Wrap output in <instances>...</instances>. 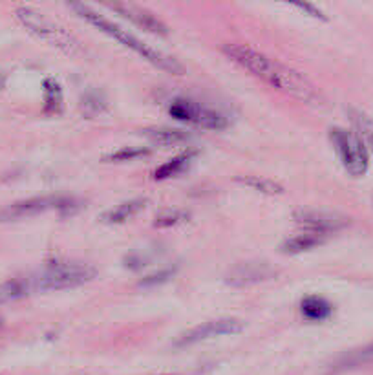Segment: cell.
Segmentation results:
<instances>
[{
  "label": "cell",
  "mask_w": 373,
  "mask_h": 375,
  "mask_svg": "<svg viewBox=\"0 0 373 375\" xmlns=\"http://www.w3.org/2000/svg\"><path fill=\"white\" fill-rule=\"evenodd\" d=\"M331 141H333L340 161L351 176L359 178L362 174H366L368 167H370V152L362 145V141L353 134V130L333 129Z\"/></svg>",
  "instance_id": "obj_5"
},
{
  "label": "cell",
  "mask_w": 373,
  "mask_h": 375,
  "mask_svg": "<svg viewBox=\"0 0 373 375\" xmlns=\"http://www.w3.org/2000/svg\"><path fill=\"white\" fill-rule=\"evenodd\" d=\"M17 18L31 34H35L39 39L46 40V42H50L51 46H55L68 55H81L84 51L81 42L70 31H66L62 26H59L46 15L35 12L31 8H18Z\"/></svg>",
  "instance_id": "obj_3"
},
{
  "label": "cell",
  "mask_w": 373,
  "mask_h": 375,
  "mask_svg": "<svg viewBox=\"0 0 373 375\" xmlns=\"http://www.w3.org/2000/svg\"><path fill=\"white\" fill-rule=\"evenodd\" d=\"M223 51L231 61L240 64L247 72H251L255 77L262 79L263 83H268L282 94H287L307 105H317L320 101L317 88L304 75L271 57L263 55L249 44H225Z\"/></svg>",
  "instance_id": "obj_1"
},
{
  "label": "cell",
  "mask_w": 373,
  "mask_h": 375,
  "mask_svg": "<svg viewBox=\"0 0 373 375\" xmlns=\"http://www.w3.org/2000/svg\"><path fill=\"white\" fill-rule=\"evenodd\" d=\"M68 6L72 8L73 12L77 13L81 18H84L86 23L92 24V26H95V28L99 29V31H103V34L108 35V37H112V39H116L117 42H121L123 46H127L129 50L136 51L138 55L143 57L145 61H149L151 64L157 66L159 70H165V72L174 73V75L183 73V66H181V64H179L176 59L165 55L163 51L156 50V48H152L151 44H146V42H143L141 39H138V37H134L132 34H129L127 29L119 28L117 24H114L112 21H108L105 15H101V13H97L95 10H92L90 6H86V4H81V2H72V4H68Z\"/></svg>",
  "instance_id": "obj_2"
},
{
  "label": "cell",
  "mask_w": 373,
  "mask_h": 375,
  "mask_svg": "<svg viewBox=\"0 0 373 375\" xmlns=\"http://www.w3.org/2000/svg\"><path fill=\"white\" fill-rule=\"evenodd\" d=\"M190 157H192V154H183V156L174 157V159H170V161H167L165 165H162V167L157 168L156 172H154V178L156 179L172 178V176L179 174L185 167H187V165H189Z\"/></svg>",
  "instance_id": "obj_20"
},
{
  "label": "cell",
  "mask_w": 373,
  "mask_h": 375,
  "mask_svg": "<svg viewBox=\"0 0 373 375\" xmlns=\"http://www.w3.org/2000/svg\"><path fill=\"white\" fill-rule=\"evenodd\" d=\"M189 218V213L185 211H178V209H168V211H163L156 216L154 220V227H159V229H165V227H176V225L183 224L185 220Z\"/></svg>",
  "instance_id": "obj_21"
},
{
  "label": "cell",
  "mask_w": 373,
  "mask_h": 375,
  "mask_svg": "<svg viewBox=\"0 0 373 375\" xmlns=\"http://www.w3.org/2000/svg\"><path fill=\"white\" fill-rule=\"evenodd\" d=\"M168 112L178 121L196 125V127H201V129L207 130H220L227 125L222 114L203 107L200 103L190 101V99H176V101H172L170 108H168Z\"/></svg>",
  "instance_id": "obj_6"
},
{
  "label": "cell",
  "mask_w": 373,
  "mask_h": 375,
  "mask_svg": "<svg viewBox=\"0 0 373 375\" xmlns=\"http://www.w3.org/2000/svg\"><path fill=\"white\" fill-rule=\"evenodd\" d=\"M350 119L353 125V134L362 141L368 152H373V119L355 108H350Z\"/></svg>",
  "instance_id": "obj_14"
},
{
  "label": "cell",
  "mask_w": 373,
  "mask_h": 375,
  "mask_svg": "<svg viewBox=\"0 0 373 375\" xmlns=\"http://www.w3.org/2000/svg\"><path fill=\"white\" fill-rule=\"evenodd\" d=\"M172 274V269H165V271H159V273L151 274V276H146V279L141 280V286H156V284H163V282H167Z\"/></svg>",
  "instance_id": "obj_23"
},
{
  "label": "cell",
  "mask_w": 373,
  "mask_h": 375,
  "mask_svg": "<svg viewBox=\"0 0 373 375\" xmlns=\"http://www.w3.org/2000/svg\"><path fill=\"white\" fill-rule=\"evenodd\" d=\"M328 236L324 235H317V233H309V231H304L302 235H296L290 240L284 242V246H282V251L285 255H298V253L309 251L313 247L320 246L326 242Z\"/></svg>",
  "instance_id": "obj_15"
},
{
  "label": "cell",
  "mask_w": 373,
  "mask_h": 375,
  "mask_svg": "<svg viewBox=\"0 0 373 375\" xmlns=\"http://www.w3.org/2000/svg\"><path fill=\"white\" fill-rule=\"evenodd\" d=\"M112 12H117L119 15H123L125 18H129L134 24L141 26L146 31L156 35H167L168 29L167 26L159 21L157 17H154L151 12H146L145 8L134 6V4H108Z\"/></svg>",
  "instance_id": "obj_11"
},
{
  "label": "cell",
  "mask_w": 373,
  "mask_h": 375,
  "mask_svg": "<svg viewBox=\"0 0 373 375\" xmlns=\"http://www.w3.org/2000/svg\"><path fill=\"white\" fill-rule=\"evenodd\" d=\"M276 269L262 260H251V262H240L233 269H229L225 274V282L233 287H249L255 284H262L274 279Z\"/></svg>",
  "instance_id": "obj_9"
},
{
  "label": "cell",
  "mask_w": 373,
  "mask_h": 375,
  "mask_svg": "<svg viewBox=\"0 0 373 375\" xmlns=\"http://www.w3.org/2000/svg\"><path fill=\"white\" fill-rule=\"evenodd\" d=\"M368 364H373V342L339 355L333 363L329 364V374H344V372L362 368Z\"/></svg>",
  "instance_id": "obj_12"
},
{
  "label": "cell",
  "mask_w": 373,
  "mask_h": 375,
  "mask_svg": "<svg viewBox=\"0 0 373 375\" xmlns=\"http://www.w3.org/2000/svg\"><path fill=\"white\" fill-rule=\"evenodd\" d=\"M95 269L88 263H57L46 268L42 273L29 276L34 292H51L83 286L94 280Z\"/></svg>",
  "instance_id": "obj_4"
},
{
  "label": "cell",
  "mask_w": 373,
  "mask_h": 375,
  "mask_svg": "<svg viewBox=\"0 0 373 375\" xmlns=\"http://www.w3.org/2000/svg\"><path fill=\"white\" fill-rule=\"evenodd\" d=\"M295 8H298V10H302V12L309 13V15H311V17H315V18H322V21H326V17H324V13L320 12V10H318V8L313 6V4H307V2H304V4H302V2H296Z\"/></svg>",
  "instance_id": "obj_24"
},
{
  "label": "cell",
  "mask_w": 373,
  "mask_h": 375,
  "mask_svg": "<svg viewBox=\"0 0 373 375\" xmlns=\"http://www.w3.org/2000/svg\"><path fill=\"white\" fill-rule=\"evenodd\" d=\"M296 224L304 227V231L317 233V235L328 236L335 231L342 229L348 225V218L340 216L337 213H328V211H298L295 213Z\"/></svg>",
  "instance_id": "obj_10"
},
{
  "label": "cell",
  "mask_w": 373,
  "mask_h": 375,
  "mask_svg": "<svg viewBox=\"0 0 373 375\" xmlns=\"http://www.w3.org/2000/svg\"><path fill=\"white\" fill-rule=\"evenodd\" d=\"M146 154H149V151H145V148H123V151L112 154L106 159L108 161H132L136 157L146 156Z\"/></svg>",
  "instance_id": "obj_22"
},
{
  "label": "cell",
  "mask_w": 373,
  "mask_h": 375,
  "mask_svg": "<svg viewBox=\"0 0 373 375\" xmlns=\"http://www.w3.org/2000/svg\"><path fill=\"white\" fill-rule=\"evenodd\" d=\"M302 313L307 320H324L331 315V304L322 297H306L302 300Z\"/></svg>",
  "instance_id": "obj_17"
},
{
  "label": "cell",
  "mask_w": 373,
  "mask_h": 375,
  "mask_svg": "<svg viewBox=\"0 0 373 375\" xmlns=\"http://www.w3.org/2000/svg\"><path fill=\"white\" fill-rule=\"evenodd\" d=\"M238 181L242 185L251 187L255 191L263 192V194H280V192H284L282 185L274 183L273 179L260 178V176H245V178H238Z\"/></svg>",
  "instance_id": "obj_18"
},
{
  "label": "cell",
  "mask_w": 373,
  "mask_h": 375,
  "mask_svg": "<svg viewBox=\"0 0 373 375\" xmlns=\"http://www.w3.org/2000/svg\"><path fill=\"white\" fill-rule=\"evenodd\" d=\"M146 205V198H136L130 202L119 203L116 209H110L108 213L103 214V222L105 224H125L127 220L134 218L136 214L141 213Z\"/></svg>",
  "instance_id": "obj_13"
},
{
  "label": "cell",
  "mask_w": 373,
  "mask_h": 375,
  "mask_svg": "<svg viewBox=\"0 0 373 375\" xmlns=\"http://www.w3.org/2000/svg\"><path fill=\"white\" fill-rule=\"evenodd\" d=\"M242 331H244V322L238 319L209 320L205 324H200L192 328V330L185 331L183 335H179L178 341L174 342V346H192V344H198V342L211 341L214 337L238 335Z\"/></svg>",
  "instance_id": "obj_7"
},
{
  "label": "cell",
  "mask_w": 373,
  "mask_h": 375,
  "mask_svg": "<svg viewBox=\"0 0 373 375\" xmlns=\"http://www.w3.org/2000/svg\"><path fill=\"white\" fill-rule=\"evenodd\" d=\"M143 135L149 138L152 143L156 145H178V143H183V141L189 140V134L187 132H181V130L174 129H146L143 130Z\"/></svg>",
  "instance_id": "obj_16"
},
{
  "label": "cell",
  "mask_w": 373,
  "mask_h": 375,
  "mask_svg": "<svg viewBox=\"0 0 373 375\" xmlns=\"http://www.w3.org/2000/svg\"><path fill=\"white\" fill-rule=\"evenodd\" d=\"M44 99H46V112H61L62 108V90L57 81L46 79L44 81Z\"/></svg>",
  "instance_id": "obj_19"
},
{
  "label": "cell",
  "mask_w": 373,
  "mask_h": 375,
  "mask_svg": "<svg viewBox=\"0 0 373 375\" xmlns=\"http://www.w3.org/2000/svg\"><path fill=\"white\" fill-rule=\"evenodd\" d=\"M162 375H176V374H162Z\"/></svg>",
  "instance_id": "obj_25"
},
{
  "label": "cell",
  "mask_w": 373,
  "mask_h": 375,
  "mask_svg": "<svg viewBox=\"0 0 373 375\" xmlns=\"http://www.w3.org/2000/svg\"><path fill=\"white\" fill-rule=\"evenodd\" d=\"M70 203H72V200L64 196L29 198V200H24V202L12 203L8 207L0 209V222L28 218V216L46 213V211H51V209H66Z\"/></svg>",
  "instance_id": "obj_8"
}]
</instances>
